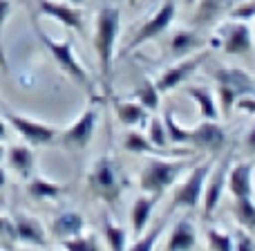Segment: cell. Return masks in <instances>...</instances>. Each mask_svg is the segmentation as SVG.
<instances>
[{
	"label": "cell",
	"instance_id": "6da1fadb",
	"mask_svg": "<svg viewBox=\"0 0 255 251\" xmlns=\"http://www.w3.org/2000/svg\"><path fill=\"white\" fill-rule=\"evenodd\" d=\"M121 31V9L117 4L101 7L94 22V52H97L99 74H101L103 92H112V70H115V49Z\"/></svg>",
	"mask_w": 255,
	"mask_h": 251
},
{
	"label": "cell",
	"instance_id": "7a4b0ae2",
	"mask_svg": "<svg viewBox=\"0 0 255 251\" xmlns=\"http://www.w3.org/2000/svg\"><path fill=\"white\" fill-rule=\"evenodd\" d=\"M88 189L94 198L103 200L106 204L119 202L126 191V175L119 162L110 155H101L88 173Z\"/></svg>",
	"mask_w": 255,
	"mask_h": 251
},
{
	"label": "cell",
	"instance_id": "3957f363",
	"mask_svg": "<svg viewBox=\"0 0 255 251\" xmlns=\"http://www.w3.org/2000/svg\"><path fill=\"white\" fill-rule=\"evenodd\" d=\"M190 159H186V155L181 159H172V157H150L145 162V166L139 173V186L143 193H157L163 195L168 189L177 184V180L181 177V173L190 166Z\"/></svg>",
	"mask_w": 255,
	"mask_h": 251
},
{
	"label": "cell",
	"instance_id": "277c9868",
	"mask_svg": "<svg viewBox=\"0 0 255 251\" xmlns=\"http://www.w3.org/2000/svg\"><path fill=\"white\" fill-rule=\"evenodd\" d=\"M213 79H215V85H217L215 92H217V99H220V110L224 115L233 112L235 101L240 97L255 92V81L242 67H233V65L217 67L213 72Z\"/></svg>",
	"mask_w": 255,
	"mask_h": 251
},
{
	"label": "cell",
	"instance_id": "5b68a950",
	"mask_svg": "<svg viewBox=\"0 0 255 251\" xmlns=\"http://www.w3.org/2000/svg\"><path fill=\"white\" fill-rule=\"evenodd\" d=\"M36 31H38L40 43H43L45 47H47V52L54 56L56 65L61 67L74 83H79L81 88H85L88 92H92V79H90L88 70H85V67L79 63V58H76L74 47H72V40H52L40 27H36Z\"/></svg>",
	"mask_w": 255,
	"mask_h": 251
},
{
	"label": "cell",
	"instance_id": "8992f818",
	"mask_svg": "<svg viewBox=\"0 0 255 251\" xmlns=\"http://www.w3.org/2000/svg\"><path fill=\"white\" fill-rule=\"evenodd\" d=\"M217 157H208L206 162L197 164L188 171L184 182L177 184V189L172 191V209H197L202 204V193H204V184H206V177L211 173L213 164Z\"/></svg>",
	"mask_w": 255,
	"mask_h": 251
},
{
	"label": "cell",
	"instance_id": "52a82bcc",
	"mask_svg": "<svg viewBox=\"0 0 255 251\" xmlns=\"http://www.w3.org/2000/svg\"><path fill=\"white\" fill-rule=\"evenodd\" d=\"M175 16H177V0H161V4L157 7V11H154L152 16L136 29V34L128 40V45L124 47L121 54L126 56V54H130L132 49L141 47V45H145V43H150V40L159 38L161 34H166V31L170 29Z\"/></svg>",
	"mask_w": 255,
	"mask_h": 251
},
{
	"label": "cell",
	"instance_id": "ba28073f",
	"mask_svg": "<svg viewBox=\"0 0 255 251\" xmlns=\"http://www.w3.org/2000/svg\"><path fill=\"white\" fill-rule=\"evenodd\" d=\"M233 164V150H224L222 159H215L211 173L206 177L202 193V213L206 220H211V216L217 211V207L222 204V198L226 193V180H229V168Z\"/></svg>",
	"mask_w": 255,
	"mask_h": 251
},
{
	"label": "cell",
	"instance_id": "9c48e42d",
	"mask_svg": "<svg viewBox=\"0 0 255 251\" xmlns=\"http://www.w3.org/2000/svg\"><path fill=\"white\" fill-rule=\"evenodd\" d=\"M215 38L220 49L229 56H247L253 49V27L247 20H226L217 27Z\"/></svg>",
	"mask_w": 255,
	"mask_h": 251
},
{
	"label": "cell",
	"instance_id": "30bf717a",
	"mask_svg": "<svg viewBox=\"0 0 255 251\" xmlns=\"http://www.w3.org/2000/svg\"><path fill=\"white\" fill-rule=\"evenodd\" d=\"M226 130L224 126L217 124V119H202L197 126L190 128V141L188 144L193 146L195 150L199 153H206V155H222L226 150Z\"/></svg>",
	"mask_w": 255,
	"mask_h": 251
},
{
	"label": "cell",
	"instance_id": "8fae6325",
	"mask_svg": "<svg viewBox=\"0 0 255 251\" xmlns=\"http://www.w3.org/2000/svg\"><path fill=\"white\" fill-rule=\"evenodd\" d=\"M97 124H99V108L92 103V106L85 108L83 115L74 124L61 132V146L67 150H85L94 137Z\"/></svg>",
	"mask_w": 255,
	"mask_h": 251
},
{
	"label": "cell",
	"instance_id": "7c38bea8",
	"mask_svg": "<svg viewBox=\"0 0 255 251\" xmlns=\"http://www.w3.org/2000/svg\"><path fill=\"white\" fill-rule=\"evenodd\" d=\"M204 61H206V52H195V54H188V56H184V58H177L175 65L166 67V70L159 74V79L154 81L159 92H170V90L179 88L186 79H190V76L202 67Z\"/></svg>",
	"mask_w": 255,
	"mask_h": 251
},
{
	"label": "cell",
	"instance_id": "4fadbf2b",
	"mask_svg": "<svg viewBox=\"0 0 255 251\" xmlns=\"http://www.w3.org/2000/svg\"><path fill=\"white\" fill-rule=\"evenodd\" d=\"M7 121L16 128L18 135L31 146L52 144L58 137V128L40 124V121H34V119H27V117H20V115H13V112H7Z\"/></svg>",
	"mask_w": 255,
	"mask_h": 251
},
{
	"label": "cell",
	"instance_id": "5bb4252c",
	"mask_svg": "<svg viewBox=\"0 0 255 251\" xmlns=\"http://www.w3.org/2000/svg\"><path fill=\"white\" fill-rule=\"evenodd\" d=\"M38 11L58 20L63 27L72 31H83V11L76 4L56 2V0H38Z\"/></svg>",
	"mask_w": 255,
	"mask_h": 251
},
{
	"label": "cell",
	"instance_id": "9a60e30c",
	"mask_svg": "<svg viewBox=\"0 0 255 251\" xmlns=\"http://www.w3.org/2000/svg\"><path fill=\"white\" fill-rule=\"evenodd\" d=\"M255 189V166L253 164H231L226 191L233 198H253Z\"/></svg>",
	"mask_w": 255,
	"mask_h": 251
},
{
	"label": "cell",
	"instance_id": "2e32d148",
	"mask_svg": "<svg viewBox=\"0 0 255 251\" xmlns=\"http://www.w3.org/2000/svg\"><path fill=\"white\" fill-rule=\"evenodd\" d=\"M159 200H161V195H157V193H143L132 202V207H130V227H132V236H134V238H139V236L145 231V227L150 225Z\"/></svg>",
	"mask_w": 255,
	"mask_h": 251
},
{
	"label": "cell",
	"instance_id": "e0dca14e",
	"mask_svg": "<svg viewBox=\"0 0 255 251\" xmlns=\"http://www.w3.org/2000/svg\"><path fill=\"white\" fill-rule=\"evenodd\" d=\"M13 225H16V236L20 243L31 245V247H47L45 227L40 225L36 218L27 216V213H18V216L13 218Z\"/></svg>",
	"mask_w": 255,
	"mask_h": 251
},
{
	"label": "cell",
	"instance_id": "ac0fdd59",
	"mask_svg": "<svg viewBox=\"0 0 255 251\" xmlns=\"http://www.w3.org/2000/svg\"><path fill=\"white\" fill-rule=\"evenodd\" d=\"M163 247L170 251H186V249L197 247V231H195L193 220H190V218H179V220L172 225Z\"/></svg>",
	"mask_w": 255,
	"mask_h": 251
},
{
	"label": "cell",
	"instance_id": "d6986e66",
	"mask_svg": "<svg viewBox=\"0 0 255 251\" xmlns=\"http://www.w3.org/2000/svg\"><path fill=\"white\" fill-rule=\"evenodd\" d=\"M204 45V40L193 29H175L168 36V54L172 58H184L188 54H195Z\"/></svg>",
	"mask_w": 255,
	"mask_h": 251
},
{
	"label": "cell",
	"instance_id": "ffe728a7",
	"mask_svg": "<svg viewBox=\"0 0 255 251\" xmlns=\"http://www.w3.org/2000/svg\"><path fill=\"white\" fill-rule=\"evenodd\" d=\"M83 229H85V220H83V216L76 211H63L52 220V234H54V238H58L61 243L72 238V236L83 234Z\"/></svg>",
	"mask_w": 255,
	"mask_h": 251
},
{
	"label": "cell",
	"instance_id": "44dd1931",
	"mask_svg": "<svg viewBox=\"0 0 255 251\" xmlns=\"http://www.w3.org/2000/svg\"><path fill=\"white\" fill-rule=\"evenodd\" d=\"M186 94L197 103L202 119H217V117H220V106H217V101H215V94H213V90H208L206 85H188Z\"/></svg>",
	"mask_w": 255,
	"mask_h": 251
},
{
	"label": "cell",
	"instance_id": "7402d4cb",
	"mask_svg": "<svg viewBox=\"0 0 255 251\" xmlns=\"http://www.w3.org/2000/svg\"><path fill=\"white\" fill-rule=\"evenodd\" d=\"M4 157H7V164L18 173V175H22V177L31 175L34 164H36V155L29 146H9Z\"/></svg>",
	"mask_w": 255,
	"mask_h": 251
},
{
	"label": "cell",
	"instance_id": "603a6c76",
	"mask_svg": "<svg viewBox=\"0 0 255 251\" xmlns=\"http://www.w3.org/2000/svg\"><path fill=\"white\" fill-rule=\"evenodd\" d=\"M115 112H117V119L128 128L148 124V110H145L139 101H132V99L130 101H117Z\"/></svg>",
	"mask_w": 255,
	"mask_h": 251
},
{
	"label": "cell",
	"instance_id": "cb8c5ba5",
	"mask_svg": "<svg viewBox=\"0 0 255 251\" xmlns=\"http://www.w3.org/2000/svg\"><path fill=\"white\" fill-rule=\"evenodd\" d=\"M63 186L58 182H49V180H43V177H31L27 182V193L31 195L34 200H56L63 195Z\"/></svg>",
	"mask_w": 255,
	"mask_h": 251
},
{
	"label": "cell",
	"instance_id": "d4e9b609",
	"mask_svg": "<svg viewBox=\"0 0 255 251\" xmlns=\"http://www.w3.org/2000/svg\"><path fill=\"white\" fill-rule=\"evenodd\" d=\"M124 148L128 153H134V155H166L163 150L154 148L152 141L148 139V135L145 132H139V130H128L126 137H124Z\"/></svg>",
	"mask_w": 255,
	"mask_h": 251
},
{
	"label": "cell",
	"instance_id": "484cf974",
	"mask_svg": "<svg viewBox=\"0 0 255 251\" xmlns=\"http://www.w3.org/2000/svg\"><path fill=\"white\" fill-rule=\"evenodd\" d=\"M233 218L240 227L255 231V202L253 198H233Z\"/></svg>",
	"mask_w": 255,
	"mask_h": 251
},
{
	"label": "cell",
	"instance_id": "4316f807",
	"mask_svg": "<svg viewBox=\"0 0 255 251\" xmlns=\"http://www.w3.org/2000/svg\"><path fill=\"white\" fill-rule=\"evenodd\" d=\"M103 236H106V245L108 249H115V251H121V249H128V234L121 225H117L110 216H106L103 220Z\"/></svg>",
	"mask_w": 255,
	"mask_h": 251
},
{
	"label": "cell",
	"instance_id": "83f0119b",
	"mask_svg": "<svg viewBox=\"0 0 255 251\" xmlns=\"http://www.w3.org/2000/svg\"><path fill=\"white\" fill-rule=\"evenodd\" d=\"M136 101H139L148 112L157 110L159 103H161V92H159L157 83H154V81H150V79L141 81V85L136 88Z\"/></svg>",
	"mask_w": 255,
	"mask_h": 251
},
{
	"label": "cell",
	"instance_id": "f1b7e54d",
	"mask_svg": "<svg viewBox=\"0 0 255 251\" xmlns=\"http://www.w3.org/2000/svg\"><path fill=\"white\" fill-rule=\"evenodd\" d=\"M163 126H166L168 141L170 144H188L190 141V128L181 126L170 108H166V112H163Z\"/></svg>",
	"mask_w": 255,
	"mask_h": 251
},
{
	"label": "cell",
	"instance_id": "f546056e",
	"mask_svg": "<svg viewBox=\"0 0 255 251\" xmlns=\"http://www.w3.org/2000/svg\"><path fill=\"white\" fill-rule=\"evenodd\" d=\"M206 247L213 251H233V236L224 229L208 227L206 229Z\"/></svg>",
	"mask_w": 255,
	"mask_h": 251
},
{
	"label": "cell",
	"instance_id": "4dcf8cb0",
	"mask_svg": "<svg viewBox=\"0 0 255 251\" xmlns=\"http://www.w3.org/2000/svg\"><path fill=\"white\" fill-rule=\"evenodd\" d=\"M148 139L152 141V146L154 148H159V150H163V153H168V132H166V126H163V119H159V117H152V119L148 121Z\"/></svg>",
	"mask_w": 255,
	"mask_h": 251
},
{
	"label": "cell",
	"instance_id": "1f68e13d",
	"mask_svg": "<svg viewBox=\"0 0 255 251\" xmlns=\"http://www.w3.org/2000/svg\"><path fill=\"white\" fill-rule=\"evenodd\" d=\"M163 227H166V222H159L157 227H154L150 234H141L139 238L134 240V243L130 245L132 249H136V251H150V249H154L157 247V238L161 236V231H163Z\"/></svg>",
	"mask_w": 255,
	"mask_h": 251
},
{
	"label": "cell",
	"instance_id": "d6a6232c",
	"mask_svg": "<svg viewBox=\"0 0 255 251\" xmlns=\"http://www.w3.org/2000/svg\"><path fill=\"white\" fill-rule=\"evenodd\" d=\"M61 245L65 249H74V251H94V249H99L97 238H94V236H85V234L72 236V238L63 240Z\"/></svg>",
	"mask_w": 255,
	"mask_h": 251
},
{
	"label": "cell",
	"instance_id": "836d02e7",
	"mask_svg": "<svg viewBox=\"0 0 255 251\" xmlns=\"http://www.w3.org/2000/svg\"><path fill=\"white\" fill-rule=\"evenodd\" d=\"M18 240L16 236V225H13V218L0 213V245L2 247H13Z\"/></svg>",
	"mask_w": 255,
	"mask_h": 251
},
{
	"label": "cell",
	"instance_id": "e575fe53",
	"mask_svg": "<svg viewBox=\"0 0 255 251\" xmlns=\"http://www.w3.org/2000/svg\"><path fill=\"white\" fill-rule=\"evenodd\" d=\"M231 236H233V249L235 251H251V249H255L253 236L249 234V229H244V227L235 229Z\"/></svg>",
	"mask_w": 255,
	"mask_h": 251
},
{
	"label": "cell",
	"instance_id": "d590c367",
	"mask_svg": "<svg viewBox=\"0 0 255 251\" xmlns=\"http://www.w3.org/2000/svg\"><path fill=\"white\" fill-rule=\"evenodd\" d=\"M9 11H11V2H9V0H0V65H2V70H7L4 49H2V27H4V22H7Z\"/></svg>",
	"mask_w": 255,
	"mask_h": 251
},
{
	"label": "cell",
	"instance_id": "8d00e7d4",
	"mask_svg": "<svg viewBox=\"0 0 255 251\" xmlns=\"http://www.w3.org/2000/svg\"><path fill=\"white\" fill-rule=\"evenodd\" d=\"M235 110H242V112H247V115L255 117V92L240 97L238 101H235Z\"/></svg>",
	"mask_w": 255,
	"mask_h": 251
},
{
	"label": "cell",
	"instance_id": "74e56055",
	"mask_svg": "<svg viewBox=\"0 0 255 251\" xmlns=\"http://www.w3.org/2000/svg\"><path fill=\"white\" fill-rule=\"evenodd\" d=\"M244 146H247V150L251 155H255V124L249 128V132H247V137H244Z\"/></svg>",
	"mask_w": 255,
	"mask_h": 251
},
{
	"label": "cell",
	"instance_id": "f35d334b",
	"mask_svg": "<svg viewBox=\"0 0 255 251\" xmlns=\"http://www.w3.org/2000/svg\"><path fill=\"white\" fill-rule=\"evenodd\" d=\"M4 139H7V124L0 119V141H4Z\"/></svg>",
	"mask_w": 255,
	"mask_h": 251
},
{
	"label": "cell",
	"instance_id": "ab89813d",
	"mask_svg": "<svg viewBox=\"0 0 255 251\" xmlns=\"http://www.w3.org/2000/svg\"><path fill=\"white\" fill-rule=\"evenodd\" d=\"M7 184V173H4V168H0V189Z\"/></svg>",
	"mask_w": 255,
	"mask_h": 251
},
{
	"label": "cell",
	"instance_id": "60d3db41",
	"mask_svg": "<svg viewBox=\"0 0 255 251\" xmlns=\"http://www.w3.org/2000/svg\"><path fill=\"white\" fill-rule=\"evenodd\" d=\"M67 2H70V4H76V7H81V4H83L85 0H67Z\"/></svg>",
	"mask_w": 255,
	"mask_h": 251
},
{
	"label": "cell",
	"instance_id": "b9f144b4",
	"mask_svg": "<svg viewBox=\"0 0 255 251\" xmlns=\"http://www.w3.org/2000/svg\"><path fill=\"white\" fill-rule=\"evenodd\" d=\"M4 153H7V150H4V146H2V141H0V159L4 157Z\"/></svg>",
	"mask_w": 255,
	"mask_h": 251
},
{
	"label": "cell",
	"instance_id": "7bdbcfd3",
	"mask_svg": "<svg viewBox=\"0 0 255 251\" xmlns=\"http://www.w3.org/2000/svg\"><path fill=\"white\" fill-rule=\"evenodd\" d=\"M186 2H188V4H195V2H197V0H186Z\"/></svg>",
	"mask_w": 255,
	"mask_h": 251
},
{
	"label": "cell",
	"instance_id": "ee69618b",
	"mask_svg": "<svg viewBox=\"0 0 255 251\" xmlns=\"http://www.w3.org/2000/svg\"><path fill=\"white\" fill-rule=\"evenodd\" d=\"M253 45H255V25H253Z\"/></svg>",
	"mask_w": 255,
	"mask_h": 251
}]
</instances>
